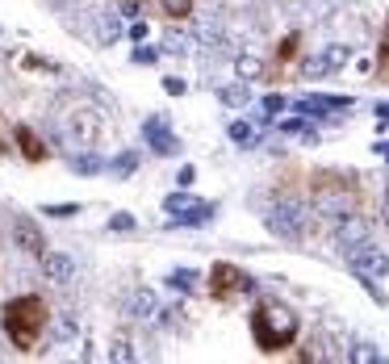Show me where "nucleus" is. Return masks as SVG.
Here are the masks:
<instances>
[{"mask_svg": "<svg viewBox=\"0 0 389 364\" xmlns=\"http://www.w3.org/2000/svg\"><path fill=\"white\" fill-rule=\"evenodd\" d=\"M0 326H4V335H9V343H13L17 352H34L38 339H43V331L50 326V306H46V297L21 293V297L4 302Z\"/></svg>", "mask_w": 389, "mask_h": 364, "instance_id": "obj_1", "label": "nucleus"}, {"mask_svg": "<svg viewBox=\"0 0 389 364\" xmlns=\"http://www.w3.org/2000/svg\"><path fill=\"white\" fill-rule=\"evenodd\" d=\"M298 331H302V319L289 306H281V302H259L252 310V339H256L259 352H268V356L285 352L298 339Z\"/></svg>", "mask_w": 389, "mask_h": 364, "instance_id": "obj_2", "label": "nucleus"}, {"mask_svg": "<svg viewBox=\"0 0 389 364\" xmlns=\"http://www.w3.org/2000/svg\"><path fill=\"white\" fill-rule=\"evenodd\" d=\"M205 289H210V297H214V302H235L239 293H252V289H256V280L243 273V268H235V264H226V260H222V264L210 268V285H205Z\"/></svg>", "mask_w": 389, "mask_h": 364, "instance_id": "obj_3", "label": "nucleus"}, {"mask_svg": "<svg viewBox=\"0 0 389 364\" xmlns=\"http://www.w3.org/2000/svg\"><path fill=\"white\" fill-rule=\"evenodd\" d=\"M347 264H351V273L368 276V280H377V276L389 273V256L381 251V247H373L368 239L356 243V247H347Z\"/></svg>", "mask_w": 389, "mask_h": 364, "instance_id": "obj_4", "label": "nucleus"}, {"mask_svg": "<svg viewBox=\"0 0 389 364\" xmlns=\"http://www.w3.org/2000/svg\"><path fill=\"white\" fill-rule=\"evenodd\" d=\"M164 210L176 214V222H184V227H201V222L214 218V205H210V201H193V197H184V193H172V197L164 201Z\"/></svg>", "mask_w": 389, "mask_h": 364, "instance_id": "obj_5", "label": "nucleus"}, {"mask_svg": "<svg viewBox=\"0 0 389 364\" xmlns=\"http://www.w3.org/2000/svg\"><path fill=\"white\" fill-rule=\"evenodd\" d=\"M264 222H268L272 234H281V239H302V214H298V205H272L264 214Z\"/></svg>", "mask_w": 389, "mask_h": 364, "instance_id": "obj_6", "label": "nucleus"}, {"mask_svg": "<svg viewBox=\"0 0 389 364\" xmlns=\"http://www.w3.org/2000/svg\"><path fill=\"white\" fill-rule=\"evenodd\" d=\"M347 59H351V50L347 46H327L322 55H314V59H305L302 76L305 80H318V76H327V72H339Z\"/></svg>", "mask_w": 389, "mask_h": 364, "instance_id": "obj_7", "label": "nucleus"}, {"mask_svg": "<svg viewBox=\"0 0 389 364\" xmlns=\"http://www.w3.org/2000/svg\"><path fill=\"white\" fill-rule=\"evenodd\" d=\"M13 142H17V151H21V159L26 164H46L50 159V151H46V142L30 126H13Z\"/></svg>", "mask_w": 389, "mask_h": 364, "instance_id": "obj_8", "label": "nucleus"}, {"mask_svg": "<svg viewBox=\"0 0 389 364\" xmlns=\"http://www.w3.org/2000/svg\"><path fill=\"white\" fill-rule=\"evenodd\" d=\"M142 135H147V142H151V151L155 155H176L180 151V138L168 130V122H159V118H151L147 126H142Z\"/></svg>", "mask_w": 389, "mask_h": 364, "instance_id": "obj_9", "label": "nucleus"}, {"mask_svg": "<svg viewBox=\"0 0 389 364\" xmlns=\"http://www.w3.org/2000/svg\"><path fill=\"white\" fill-rule=\"evenodd\" d=\"M327 109H351V96H302L298 113H327Z\"/></svg>", "mask_w": 389, "mask_h": 364, "instance_id": "obj_10", "label": "nucleus"}, {"mask_svg": "<svg viewBox=\"0 0 389 364\" xmlns=\"http://www.w3.org/2000/svg\"><path fill=\"white\" fill-rule=\"evenodd\" d=\"M364 239H368V222H364V218H356V214L344 218V227H339V243H344V247H356V243H364Z\"/></svg>", "mask_w": 389, "mask_h": 364, "instance_id": "obj_11", "label": "nucleus"}, {"mask_svg": "<svg viewBox=\"0 0 389 364\" xmlns=\"http://www.w3.org/2000/svg\"><path fill=\"white\" fill-rule=\"evenodd\" d=\"M130 314H134V319H155V314H159V306H155V293H147V289H138V293H134V297H130Z\"/></svg>", "mask_w": 389, "mask_h": 364, "instance_id": "obj_12", "label": "nucleus"}, {"mask_svg": "<svg viewBox=\"0 0 389 364\" xmlns=\"http://www.w3.org/2000/svg\"><path fill=\"white\" fill-rule=\"evenodd\" d=\"M43 268H46L50 280H59V285H63V280L72 276V260H67V256H59V251H50V256H43Z\"/></svg>", "mask_w": 389, "mask_h": 364, "instance_id": "obj_13", "label": "nucleus"}, {"mask_svg": "<svg viewBox=\"0 0 389 364\" xmlns=\"http://www.w3.org/2000/svg\"><path fill=\"white\" fill-rule=\"evenodd\" d=\"M155 8H159L164 17H172V21L193 17V0H155Z\"/></svg>", "mask_w": 389, "mask_h": 364, "instance_id": "obj_14", "label": "nucleus"}, {"mask_svg": "<svg viewBox=\"0 0 389 364\" xmlns=\"http://www.w3.org/2000/svg\"><path fill=\"white\" fill-rule=\"evenodd\" d=\"M298 46H302V34H285L281 46H276V67H285V63H293V55H298Z\"/></svg>", "mask_w": 389, "mask_h": 364, "instance_id": "obj_15", "label": "nucleus"}, {"mask_svg": "<svg viewBox=\"0 0 389 364\" xmlns=\"http://www.w3.org/2000/svg\"><path fill=\"white\" fill-rule=\"evenodd\" d=\"M168 285H172L176 293H193V289H197V273H188V268H176V273L168 276Z\"/></svg>", "mask_w": 389, "mask_h": 364, "instance_id": "obj_16", "label": "nucleus"}, {"mask_svg": "<svg viewBox=\"0 0 389 364\" xmlns=\"http://www.w3.org/2000/svg\"><path fill=\"white\" fill-rule=\"evenodd\" d=\"M17 239H21L26 251H43V234L30 227V222H17Z\"/></svg>", "mask_w": 389, "mask_h": 364, "instance_id": "obj_17", "label": "nucleus"}, {"mask_svg": "<svg viewBox=\"0 0 389 364\" xmlns=\"http://www.w3.org/2000/svg\"><path fill=\"white\" fill-rule=\"evenodd\" d=\"M377 76L389 80V21H385V34H381V46H377Z\"/></svg>", "mask_w": 389, "mask_h": 364, "instance_id": "obj_18", "label": "nucleus"}, {"mask_svg": "<svg viewBox=\"0 0 389 364\" xmlns=\"http://www.w3.org/2000/svg\"><path fill=\"white\" fill-rule=\"evenodd\" d=\"M259 109H264V118H272V113H281V109H285V96H281V92H268V96L259 101Z\"/></svg>", "mask_w": 389, "mask_h": 364, "instance_id": "obj_19", "label": "nucleus"}, {"mask_svg": "<svg viewBox=\"0 0 389 364\" xmlns=\"http://www.w3.org/2000/svg\"><path fill=\"white\" fill-rule=\"evenodd\" d=\"M230 138H235V142H243V147H247V142H256V130H252V126H247V122H230Z\"/></svg>", "mask_w": 389, "mask_h": 364, "instance_id": "obj_20", "label": "nucleus"}, {"mask_svg": "<svg viewBox=\"0 0 389 364\" xmlns=\"http://www.w3.org/2000/svg\"><path fill=\"white\" fill-rule=\"evenodd\" d=\"M43 214H50V218H72V214H80V205H76V201H63V205H43Z\"/></svg>", "mask_w": 389, "mask_h": 364, "instance_id": "obj_21", "label": "nucleus"}, {"mask_svg": "<svg viewBox=\"0 0 389 364\" xmlns=\"http://www.w3.org/2000/svg\"><path fill=\"white\" fill-rule=\"evenodd\" d=\"M134 168H138V159H134V155H118V159L109 164V172H118V176H126V172H134Z\"/></svg>", "mask_w": 389, "mask_h": 364, "instance_id": "obj_22", "label": "nucleus"}, {"mask_svg": "<svg viewBox=\"0 0 389 364\" xmlns=\"http://www.w3.org/2000/svg\"><path fill=\"white\" fill-rule=\"evenodd\" d=\"M222 101H226V105H247V89H243V84H235V89H222Z\"/></svg>", "mask_w": 389, "mask_h": 364, "instance_id": "obj_23", "label": "nucleus"}, {"mask_svg": "<svg viewBox=\"0 0 389 364\" xmlns=\"http://www.w3.org/2000/svg\"><path fill=\"white\" fill-rule=\"evenodd\" d=\"M72 168H76V172H101V159H88V155H80V159H72Z\"/></svg>", "mask_w": 389, "mask_h": 364, "instance_id": "obj_24", "label": "nucleus"}, {"mask_svg": "<svg viewBox=\"0 0 389 364\" xmlns=\"http://www.w3.org/2000/svg\"><path fill=\"white\" fill-rule=\"evenodd\" d=\"M351 360H381V352H377V348H356Z\"/></svg>", "mask_w": 389, "mask_h": 364, "instance_id": "obj_25", "label": "nucleus"}, {"mask_svg": "<svg viewBox=\"0 0 389 364\" xmlns=\"http://www.w3.org/2000/svg\"><path fill=\"white\" fill-rule=\"evenodd\" d=\"M256 72H259L256 59H239V76H256Z\"/></svg>", "mask_w": 389, "mask_h": 364, "instance_id": "obj_26", "label": "nucleus"}, {"mask_svg": "<svg viewBox=\"0 0 389 364\" xmlns=\"http://www.w3.org/2000/svg\"><path fill=\"white\" fill-rule=\"evenodd\" d=\"M164 89L172 92V96H184V80H176V76H168V80H164Z\"/></svg>", "mask_w": 389, "mask_h": 364, "instance_id": "obj_27", "label": "nucleus"}, {"mask_svg": "<svg viewBox=\"0 0 389 364\" xmlns=\"http://www.w3.org/2000/svg\"><path fill=\"white\" fill-rule=\"evenodd\" d=\"M109 227H113V230H134V218H130V214H118Z\"/></svg>", "mask_w": 389, "mask_h": 364, "instance_id": "obj_28", "label": "nucleus"}, {"mask_svg": "<svg viewBox=\"0 0 389 364\" xmlns=\"http://www.w3.org/2000/svg\"><path fill=\"white\" fill-rule=\"evenodd\" d=\"M134 59H138V63H151V59H155V50H151V46H138V50H134Z\"/></svg>", "mask_w": 389, "mask_h": 364, "instance_id": "obj_29", "label": "nucleus"}, {"mask_svg": "<svg viewBox=\"0 0 389 364\" xmlns=\"http://www.w3.org/2000/svg\"><path fill=\"white\" fill-rule=\"evenodd\" d=\"M193 181H197V172H193V168H180V188H188Z\"/></svg>", "mask_w": 389, "mask_h": 364, "instance_id": "obj_30", "label": "nucleus"}, {"mask_svg": "<svg viewBox=\"0 0 389 364\" xmlns=\"http://www.w3.org/2000/svg\"><path fill=\"white\" fill-rule=\"evenodd\" d=\"M377 118H381V122H389V105H377Z\"/></svg>", "mask_w": 389, "mask_h": 364, "instance_id": "obj_31", "label": "nucleus"}, {"mask_svg": "<svg viewBox=\"0 0 389 364\" xmlns=\"http://www.w3.org/2000/svg\"><path fill=\"white\" fill-rule=\"evenodd\" d=\"M0 151H9V147H4V118H0Z\"/></svg>", "mask_w": 389, "mask_h": 364, "instance_id": "obj_32", "label": "nucleus"}, {"mask_svg": "<svg viewBox=\"0 0 389 364\" xmlns=\"http://www.w3.org/2000/svg\"><path fill=\"white\" fill-rule=\"evenodd\" d=\"M377 151H381V155L389 159V142H377Z\"/></svg>", "mask_w": 389, "mask_h": 364, "instance_id": "obj_33", "label": "nucleus"}, {"mask_svg": "<svg viewBox=\"0 0 389 364\" xmlns=\"http://www.w3.org/2000/svg\"><path fill=\"white\" fill-rule=\"evenodd\" d=\"M385 227H389V193H385Z\"/></svg>", "mask_w": 389, "mask_h": 364, "instance_id": "obj_34", "label": "nucleus"}]
</instances>
